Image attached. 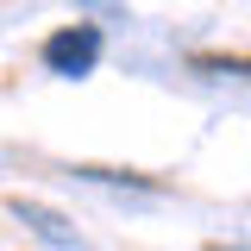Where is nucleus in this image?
<instances>
[{
    "label": "nucleus",
    "mask_w": 251,
    "mask_h": 251,
    "mask_svg": "<svg viewBox=\"0 0 251 251\" xmlns=\"http://www.w3.org/2000/svg\"><path fill=\"white\" fill-rule=\"evenodd\" d=\"M100 50H107V38H100V25H88V19H75V25H57L50 38H44V50H38V63H44L50 75H69V82H82V75H94V69H100Z\"/></svg>",
    "instance_id": "obj_1"
},
{
    "label": "nucleus",
    "mask_w": 251,
    "mask_h": 251,
    "mask_svg": "<svg viewBox=\"0 0 251 251\" xmlns=\"http://www.w3.org/2000/svg\"><path fill=\"white\" fill-rule=\"evenodd\" d=\"M6 207H13V220H19L25 232H38L44 245H57V251H82V232H75V226L57 214V207H44V201H31V195H6Z\"/></svg>",
    "instance_id": "obj_2"
},
{
    "label": "nucleus",
    "mask_w": 251,
    "mask_h": 251,
    "mask_svg": "<svg viewBox=\"0 0 251 251\" xmlns=\"http://www.w3.org/2000/svg\"><path fill=\"white\" fill-rule=\"evenodd\" d=\"M75 176L82 182H113V188H145V195H157V176H145V170H107V163H75Z\"/></svg>",
    "instance_id": "obj_3"
},
{
    "label": "nucleus",
    "mask_w": 251,
    "mask_h": 251,
    "mask_svg": "<svg viewBox=\"0 0 251 251\" xmlns=\"http://www.w3.org/2000/svg\"><path fill=\"white\" fill-rule=\"evenodd\" d=\"M188 69H201V75H232V82H251V57H214V50H195Z\"/></svg>",
    "instance_id": "obj_4"
}]
</instances>
